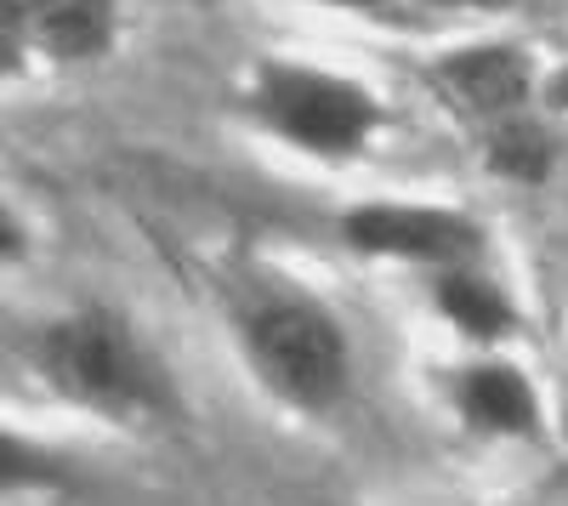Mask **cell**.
<instances>
[{"instance_id": "cell-7", "label": "cell", "mask_w": 568, "mask_h": 506, "mask_svg": "<svg viewBox=\"0 0 568 506\" xmlns=\"http://www.w3.org/2000/svg\"><path fill=\"white\" fill-rule=\"evenodd\" d=\"M433 302L466 342H506L517 331V302L506 296V285L478 262V267H444L433 273Z\"/></svg>"}, {"instance_id": "cell-9", "label": "cell", "mask_w": 568, "mask_h": 506, "mask_svg": "<svg viewBox=\"0 0 568 506\" xmlns=\"http://www.w3.org/2000/svg\"><path fill=\"white\" fill-rule=\"evenodd\" d=\"M80 484L74 455L45 444L12 422H0V500H23V495H63Z\"/></svg>"}, {"instance_id": "cell-12", "label": "cell", "mask_w": 568, "mask_h": 506, "mask_svg": "<svg viewBox=\"0 0 568 506\" xmlns=\"http://www.w3.org/2000/svg\"><path fill=\"white\" fill-rule=\"evenodd\" d=\"M29 256V222L0 200V267H12V262H23Z\"/></svg>"}, {"instance_id": "cell-4", "label": "cell", "mask_w": 568, "mask_h": 506, "mask_svg": "<svg viewBox=\"0 0 568 506\" xmlns=\"http://www.w3.org/2000/svg\"><path fill=\"white\" fill-rule=\"evenodd\" d=\"M342 240L358 256H387V262H415V267H478L489 262V234L478 216L449 211V205H353L342 216Z\"/></svg>"}, {"instance_id": "cell-10", "label": "cell", "mask_w": 568, "mask_h": 506, "mask_svg": "<svg viewBox=\"0 0 568 506\" xmlns=\"http://www.w3.org/2000/svg\"><path fill=\"white\" fill-rule=\"evenodd\" d=\"M489 131V165L511 182H540L551 171V136L529 120V114H511L484 125Z\"/></svg>"}, {"instance_id": "cell-14", "label": "cell", "mask_w": 568, "mask_h": 506, "mask_svg": "<svg viewBox=\"0 0 568 506\" xmlns=\"http://www.w3.org/2000/svg\"><path fill=\"white\" fill-rule=\"evenodd\" d=\"M551 103H557V109H568V63H562V69H557V80H551Z\"/></svg>"}, {"instance_id": "cell-1", "label": "cell", "mask_w": 568, "mask_h": 506, "mask_svg": "<svg viewBox=\"0 0 568 506\" xmlns=\"http://www.w3.org/2000/svg\"><path fill=\"white\" fill-rule=\"evenodd\" d=\"M227 325L267 398L296 416H329L353 387V342L342 318L284 273H240L227 285Z\"/></svg>"}, {"instance_id": "cell-13", "label": "cell", "mask_w": 568, "mask_h": 506, "mask_svg": "<svg viewBox=\"0 0 568 506\" xmlns=\"http://www.w3.org/2000/svg\"><path fill=\"white\" fill-rule=\"evenodd\" d=\"M318 7H342V12H375V7H387V0H318Z\"/></svg>"}, {"instance_id": "cell-6", "label": "cell", "mask_w": 568, "mask_h": 506, "mask_svg": "<svg viewBox=\"0 0 568 506\" xmlns=\"http://www.w3.org/2000/svg\"><path fill=\"white\" fill-rule=\"evenodd\" d=\"M455 409L471 433L484 438H540L546 427V404L540 387L517 371L511 358H478L455 376Z\"/></svg>"}, {"instance_id": "cell-2", "label": "cell", "mask_w": 568, "mask_h": 506, "mask_svg": "<svg viewBox=\"0 0 568 506\" xmlns=\"http://www.w3.org/2000/svg\"><path fill=\"white\" fill-rule=\"evenodd\" d=\"M34 371L58 398L120 427L176 416V387L160 353L114 307H74L34 336Z\"/></svg>"}, {"instance_id": "cell-3", "label": "cell", "mask_w": 568, "mask_h": 506, "mask_svg": "<svg viewBox=\"0 0 568 506\" xmlns=\"http://www.w3.org/2000/svg\"><path fill=\"white\" fill-rule=\"evenodd\" d=\"M245 103L262 131L284 136L313 160H347L382 125V103H375L369 85L313 63H262L251 74Z\"/></svg>"}, {"instance_id": "cell-11", "label": "cell", "mask_w": 568, "mask_h": 506, "mask_svg": "<svg viewBox=\"0 0 568 506\" xmlns=\"http://www.w3.org/2000/svg\"><path fill=\"white\" fill-rule=\"evenodd\" d=\"M34 63V0H0V80Z\"/></svg>"}, {"instance_id": "cell-5", "label": "cell", "mask_w": 568, "mask_h": 506, "mask_svg": "<svg viewBox=\"0 0 568 506\" xmlns=\"http://www.w3.org/2000/svg\"><path fill=\"white\" fill-rule=\"evenodd\" d=\"M433 80H438V91H444L455 109H466L471 120H484V125L511 120V114H529L524 103H529V91H535L529 58L517 52V45H500V40L460 45V52H449L433 69Z\"/></svg>"}, {"instance_id": "cell-8", "label": "cell", "mask_w": 568, "mask_h": 506, "mask_svg": "<svg viewBox=\"0 0 568 506\" xmlns=\"http://www.w3.org/2000/svg\"><path fill=\"white\" fill-rule=\"evenodd\" d=\"M114 45V0H34V58L85 63Z\"/></svg>"}]
</instances>
